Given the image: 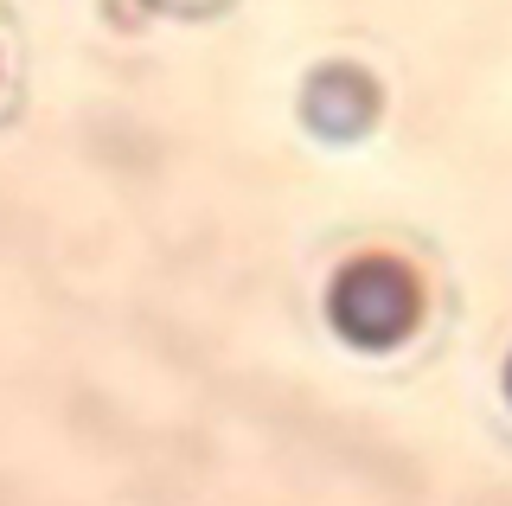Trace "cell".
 Returning <instances> with one entry per match:
<instances>
[{
	"label": "cell",
	"mask_w": 512,
	"mask_h": 506,
	"mask_svg": "<svg viewBox=\"0 0 512 506\" xmlns=\"http://www.w3.org/2000/svg\"><path fill=\"white\" fill-rule=\"evenodd\" d=\"M173 7H205V0H173Z\"/></svg>",
	"instance_id": "4"
},
{
	"label": "cell",
	"mask_w": 512,
	"mask_h": 506,
	"mask_svg": "<svg viewBox=\"0 0 512 506\" xmlns=\"http://www.w3.org/2000/svg\"><path fill=\"white\" fill-rule=\"evenodd\" d=\"M301 122L327 141H352L378 122V84L359 65H314L301 84Z\"/></svg>",
	"instance_id": "2"
},
{
	"label": "cell",
	"mask_w": 512,
	"mask_h": 506,
	"mask_svg": "<svg viewBox=\"0 0 512 506\" xmlns=\"http://www.w3.org/2000/svg\"><path fill=\"white\" fill-rule=\"evenodd\" d=\"M506 398H512V359H506Z\"/></svg>",
	"instance_id": "3"
},
{
	"label": "cell",
	"mask_w": 512,
	"mask_h": 506,
	"mask_svg": "<svg viewBox=\"0 0 512 506\" xmlns=\"http://www.w3.org/2000/svg\"><path fill=\"white\" fill-rule=\"evenodd\" d=\"M327 314L352 346H397L423 314V289L397 257H359L333 276Z\"/></svg>",
	"instance_id": "1"
}]
</instances>
